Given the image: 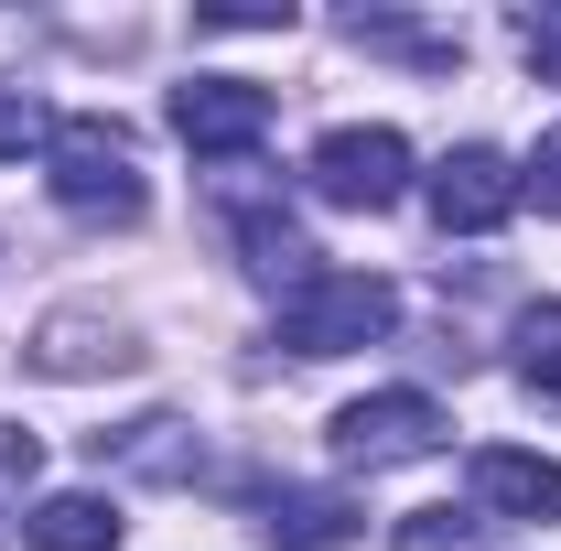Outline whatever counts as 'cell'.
<instances>
[{"label": "cell", "instance_id": "6da1fadb", "mask_svg": "<svg viewBox=\"0 0 561 551\" xmlns=\"http://www.w3.org/2000/svg\"><path fill=\"white\" fill-rule=\"evenodd\" d=\"M44 184H55V206L87 216V227H130L151 206V184H140V140L119 120H55L44 140Z\"/></svg>", "mask_w": 561, "mask_h": 551}, {"label": "cell", "instance_id": "7a4b0ae2", "mask_svg": "<svg viewBox=\"0 0 561 551\" xmlns=\"http://www.w3.org/2000/svg\"><path fill=\"white\" fill-rule=\"evenodd\" d=\"M389 325H400V292L367 271H324L280 303V346L291 357H346V346H378Z\"/></svg>", "mask_w": 561, "mask_h": 551}, {"label": "cell", "instance_id": "3957f363", "mask_svg": "<svg viewBox=\"0 0 561 551\" xmlns=\"http://www.w3.org/2000/svg\"><path fill=\"white\" fill-rule=\"evenodd\" d=\"M443 401L432 390H378V401H346L335 412V454L367 465V476H389V465H421V454H443Z\"/></svg>", "mask_w": 561, "mask_h": 551}, {"label": "cell", "instance_id": "277c9868", "mask_svg": "<svg viewBox=\"0 0 561 551\" xmlns=\"http://www.w3.org/2000/svg\"><path fill=\"white\" fill-rule=\"evenodd\" d=\"M313 195L324 206H356V216L400 206L411 195V140L400 131H324L313 140Z\"/></svg>", "mask_w": 561, "mask_h": 551}, {"label": "cell", "instance_id": "5b68a950", "mask_svg": "<svg viewBox=\"0 0 561 551\" xmlns=\"http://www.w3.org/2000/svg\"><path fill=\"white\" fill-rule=\"evenodd\" d=\"M507 216H518V162L486 151V140L443 151V173H432V227H443V238H486Z\"/></svg>", "mask_w": 561, "mask_h": 551}, {"label": "cell", "instance_id": "8992f818", "mask_svg": "<svg viewBox=\"0 0 561 551\" xmlns=\"http://www.w3.org/2000/svg\"><path fill=\"white\" fill-rule=\"evenodd\" d=\"M173 131L216 151V162H238V151H260L271 140V87H249V76H195V87H173Z\"/></svg>", "mask_w": 561, "mask_h": 551}, {"label": "cell", "instance_id": "52a82bcc", "mask_svg": "<svg viewBox=\"0 0 561 551\" xmlns=\"http://www.w3.org/2000/svg\"><path fill=\"white\" fill-rule=\"evenodd\" d=\"M98 465H130V476H151V486H195L206 476V443H195V421L151 412V421H130V432H98Z\"/></svg>", "mask_w": 561, "mask_h": 551}, {"label": "cell", "instance_id": "ba28073f", "mask_svg": "<svg viewBox=\"0 0 561 551\" xmlns=\"http://www.w3.org/2000/svg\"><path fill=\"white\" fill-rule=\"evenodd\" d=\"M22 357H33L44 379H98V368H140V346L119 336L108 314H55V325L22 346Z\"/></svg>", "mask_w": 561, "mask_h": 551}, {"label": "cell", "instance_id": "9c48e42d", "mask_svg": "<svg viewBox=\"0 0 561 551\" xmlns=\"http://www.w3.org/2000/svg\"><path fill=\"white\" fill-rule=\"evenodd\" d=\"M476 497L496 519H561V465L551 454H518V443H486L476 454Z\"/></svg>", "mask_w": 561, "mask_h": 551}, {"label": "cell", "instance_id": "30bf717a", "mask_svg": "<svg viewBox=\"0 0 561 551\" xmlns=\"http://www.w3.org/2000/svg\"><path fill=\"white\" fill-rule=\"evenodd\" d=\"M260 541L271 551H346L356 541V508L335 486H280L271 508H260Z\"/></svg>", "mask_w": 561, "mask_h": 551}, {"label": "cell", "instance_id": "8fae6325", "mask_svg": "<svg viewBox=\"0 0 561 551\" xmlns=\"http://www.w3.org/2000/svg\"><path fill=\"white\" fill-rule=\"evenodd\" d=\"M238 249H249V281H271V292H302V281H324L313 238H302L280 206H238Z\"/></svg>", "mask_w": 561, "mask_h": 551}, {"label": "cell", "instance_id": "7c38bea8", "mask_svg": "<svg viewBox=\"0 0 561 551\" xmlns=\"http://www.w3.org/2000/svg\"><path fill=\"white\" fill-rule=\"evenodd\" d=\"M22 541H33V551H119V508L87 497V486H55V497H33Z\"/></svg>", "mask_w": 561, "mask_h": 551}, {"label": "cell", "instance_id": "4fadbf2b", "mask_svg": "<svg viewBox=\"0 0 561 551\" xmlns=\"http://www.w3.org/2000/svg\"><path fill=\"white\" fill-rule=\"evenodd\" d=\"M507 346H518V379H529L540 401H561V303H529Z\"/></svg>", "mask_w": 561, "mask_h": 551}, {"label": "cell", "instance_id": "5bb4252c", "mask_svg": "<svg viewBox=\"0 0 561 551\" xmlns=\"http://www.w3.org/2000/svg\"><path fill=\"white\" fill-rule=\"evenodd\" d=\"M55 140V109L33 98V87H0V162H22V151H44Z\"/></svg>", "mask_w": 561, "mask_h": 551}, {"label": "cell", "instance_id": "9a60e30c", "mask_svg": "<svg viewBox=\"0 0 561 551\" xmlns=\"http://www.w3.org/2000/svg\"><path fill=\"white\" fill-rule=\"evenodd\" d=\"M400 551H486V530H476L465 508H411V519H400Z\"/></svg>", "mask_w": 561, "mask_h": 551}, {"label": "cell", "instance_id": "2e32d148", "mask_svg": "<svg viewBox=\"0 0 561 551\" xmlns=\"http://www.w3.org/2000/svg\"><path fill=\"white\" fill-rule=\"evenodd\" d=\"M346 33H356V44H389V55H421V66H454V55H465V44H443V33H411V22H378V11H356Z\"/></svg>", "mask_w": 561, "mask_h": 551}, {"label": "cell", "instance_id": "e0dca14e", "mask_svg": "<svg viewBox=\"0 0 561 551\" xmlns=\"http://www.w3.org/2000/svg\"><path fill=\"white\" fill-rule=\"evenodd\" d=\"M33 465H44V454H33V432H0V541H11V497L33 486Z\"/></svg>", "mask_w": 561, "mask_h": 551}, {"label": "cell", "instance_id": "ac0fdd59", "mask_svg": "<svg viewBox=\"0 0 561 551\" xmlns=\"http://www.w3.org/2000/svg\"><path fill=\"white\" fill-rule=\"evenodd\" d=\"M518 195H540V206L561 216V131H540V151H529V173H518Z\"/></svg>", "mask_w": 561, "mask_h": 551}, {"label": "cell", "instance_id": "d6986e66", "mask_svg": "<svg viewBox=\"0 0 561 551\" xmlns=\"http://www.w3.org/2000/svg\"><path fill=\"white\" fill-rule=\"evenodd\" d=\"M518 44H529V66L561 87V11H529V22H518Z\"/></svg>", "mask_w": 561, "mask_h": 551}]
</instances>
